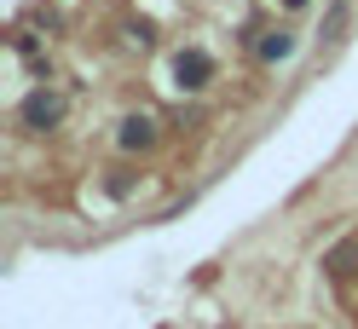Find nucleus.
I'll list each match as a JSON object with an SVG mask.
<instances>
[{
    "label": "nucleus",
    "instance_id": "20e7f679",
    "mask_svg": "<svg viewBox=\"0 0 358 329\" xmlns=\"http://www.w3.org/2000/svg\"><path fill=\"white\" fill-rule=\"evenodd\" d=\"M289 47H295V35H283V29H272V35L260 41V58H266V64H278V58H289Z\"/></svg>",
    "mask_w": 358,
    "mask_h": 329
},
{
    "label": "nucleus",
    "instance_id": "7ed1b4c3",
    "mask_svg": "<svg viewBox=\"0 0 358 329\" xmlns=\"http://www.w3.org/2000/svg\"><path fill=\"white\" fill-rule=\"evenodd\" d=\"M116 139H122V150H145V145H156V116H127Z\"/></svg>",
    "mask_w": 358,
    "mask_h": 329
},
{
    "label": "nucleus",
    "instance_id": "39448f33",
    "mask_svg": "<svg viewBox=\"0 0 358 329\" xmlns=\"http://www.w3.org/2000/svg\"><path fill=\"white\" fill-rule=\"evenodd\" d=\"M289 6H301V0H289Z\"/></svg>",
    "mask_w": 358,
    "mask_h": 329
},
{
    "label": "nucleus",
    "instance_id": "f03ea898",
    "mask_svg": "<svg viewBox=\"0 0 358 329\" xmlns=\"http://www.w3.org/2000/svg\"><path fill=\"white\" fill-rule=\"evenodd\" d=\"M208 75H214V58L208 52H179L173 58V87H179V93H196V87H208Z\"/></svg>",
    "mask_w": 358,
    "mask_h": 329
},
{
    "label": "nucleus",
    "instance_id": "f257e3e1",
    "mask_svg": "<svg viewBox=\"0 0 358 329\" xmlns=\"http://www.w3.org/2000/svg\"><path fill=\"white\" fill-rule=\"evenodd\" d=\"M17 116H24V127L47 133V127H58V122H64V98H58V93H47V87H35V93L24 98V110H17Z\"/></svg>",
    "mask_w": 358,
    "mask_h": 329
}]
</instances>
